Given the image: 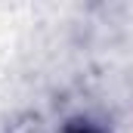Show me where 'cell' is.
I'll use <instances>...</instances> for the list:
<instances>
[{
  "instance_id": "6da1fadb",
  "label": "cell",
  "mask_w": 133,
  "mask_h": 133,
  "mask_svg": "<svg viewBox=\"0 0 133 133\" xmlns=\"http://www.w3.org/2000/svg\"><path fill=\"white\" fill-rule=\"evenodd\" d=\"M62 133H105V130H102L99 124H93L90 118H71L62 127Z\"/></svg>"
}]
</instances>
